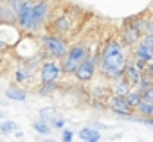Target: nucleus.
I'll return each instance as SVG.
<instances>
[{
    "mask_svg": "<svg viewBox=\"0 0 153 142\" xmlns=\"http://www.w3.org/2000/svg\"><path fill=\"white\" fill-rule=\"evenodd\" d=\"M56 90H58V83H42L40 88H38V94L47 97V95H52Z\"/></svg>",
    "mask_w": 153,
    "mask_h": 142,
    "instance_id": "obj_21",
    "label": "nucleus"
},
{
    "mask_svg": "<svg viewBox=\"0 0 153 142\" xmlns=\"http://www.w3.org/2000/svg\"><path fill=\"white\" fill-rule=\"evenodd\" d=\"M142 40H144V41H146V43H148L151 49H153V33H148V34H146Z\"/></svg>",
    "mask_w": 153,
    "mask_h": 142,
    "instance_id": "obj_28",
    "label": "nucleus"
},
{
    "mask_svg": "<svg viewBox=\"0 0 153 142\" xmlns=\"http://www.w3.org/2000/svg\"><path fill=\"white\" fill-rule=\"evenodd\" d=\"M142 38H144V34H142L140 31H137L131 24H128V25L121 31V40L124 41L126 47H135Z\"/></svg>",
    "mask_w": 153,
    "mask_h": 142,
    "instance_id": "obj_11",
    "label": "nucleus"
},
{
    "mask_svg": "<svg viewBox=\"0 0 153 142\" xmlns=\"http://www.w3.org/2000/svg\"><path fill=\"white\" fill-rule=\"evenodd\" d=\"M13 79H15V83H18V85H25V83H29V81L33 79V74H29L27 70H24L22 67H18V68L15 70V74H13Z\"/></svg>",
    "mask_w": 153,
    "mask_h": 142,
    "instance_id": "obj_15",
    "label": "nucleus"
},
{
    "mask_svg": "<svg viewBox=\"0 0 153 142\" xmlns=\"http://www.w3.org/2000/svg\"><path fill=\"white\" fill-rule=\"evenodd\" d=\"M126 101H128V104H130V106L135 110V108H137V106H139V104L144 101V97H142V94H140L139 90H135V88H133V90H131V92L126 95Z\"/></svg>",
    "mask_w": 153,
    "mask_h": 142,
    "instance_id": "obj_17",
    "label": "nucleus"
},
{
    "mask_svg": "<svg viewBox=\"0 0 153 142\" xmlns=\"http://www.w3.org/2000/svg\"><path fill=\"white\" fill-rule=\"evenodd\" d=\"M149 33H153V15L149 16Z\"/></svg>",
    "mask_w": 153,
    "mask_h": 142,
    "instance_id": "obj_30",
    "label": "nucleus"
},
{
    "mask_svg": "<svg viewBox=\"0 0 153 142\" xmlns=\"http://www.w3.org/2000/svg\"><path fill=\"white\" fill-rule=\"evenodd\" d=\"M42 142H52V140H51V138H47V140H42Z\"/></svg>",
    "mask_w": 153,
    "mask_h": 142,
    "instance_id": "obj_32",
    "label": "nucleus"
},
{
    "mask_svg": "<svg viewBox=\"0 0 153 142\" xmlns=\"http://www.w3.org/2000/svg\"><path fill=\"white\" fill-rule=\"evenodd\" d=\"M51 128H52V124L45 122L43 119H38V121L33 122V129H34L36 133H40V135H49V133H51Z\"/></svg>",
    "mask_w": 153,
    "mask_h": 142,
    "instance_id": "obj_18",
    "label": "nucleus"
},
{
    "mask_svg": "<svg viewBox=\"0 0 153 142\" xmlns=\"http://www.w3.org/2000/svg\"><path fill=\"white\" fill-rule=\"evenodd\" d=\"M6 97L11 99V101H18V103H24L27 99V92L18 88V87H9L6 88Z\"/></svg>",
    "mask_w": 153,
    "mask_h": 142,
    "instance_id": "obj_14",
    "label": "nucleus"
},
{
    "mask_svg": "<svg viewBox=\"0 0 153 142\" xmlns=\"http://www.w3.org/2000/svg\"><path fill=\"white\" fill-rule=\"evenodd\" d=\"M131 59H128L126 45L123 40H110L106 45H103L99 52V68L101 76L105 79H119L124 78V72Z\"/></svg>",
    "mask_w": 153,
    "mask_h": 142,
    "instance_id": "obj_1",
    "label": "nucleus"
},
{
    "mask_svg": "<svg viewBox=\"0 0 153 142\" xmlns=\"http://www.w3.org/2000/svg\"><path fill=\"white\" fill-rule=\"evenodd\" d=\"M72 138H74V131L68 129V128H63L61 129V140L63 142H72Z\"/></svg>",
    "mask_w": 153,
    "mask_h": 142,
    "instance_id": "obj_24",
    "label": "nucleus"
},
{
    "mask_svg": "<svg viewBox=\"0 0 153 142\" xmlns=\"http://www.w3.org/2000/svg\"><path fill=\"white\" fill-rule=\"evenodd\" d=\"M135 112H137L140 117H153V103L142 101V103L135 108Z\"/></svg>",
    "mask_w": 153,
    "mask_h": 142,
    "instance_id": "obj_19",
    "label": "nucleus"
},
{
    "mask_svg": "<svg viewBox=\"0 0 153 142\" xmlns=\"http://www.w3.org/2000/svg\"><path fill=\"white\" fill-rule=\"evenodd\" d=\"M52 128H58V129H63L65 128V119H61L59 115L52 121Z\"/></svg>",
    "mask_w": 153,
    "mask_h": 142,
    "instance_id": "obj_25",
    "label": "nucleus"
},
{
    "mask_svg": "<svg viewBox=\"0 0 153 142\" xmlns=\"http://www.w3.org/2000/svg\"><path fill=\"white\" fill-rule=\"evenodd\" d=\"M40 45H42V50L47 58H52V59H63L68 50H70V45L68 41L65 40V36H59V34H43L40 38Z\"/></svg>",
    "mask_w": 153,
    "mask_h": 142,
    "instance_id": "obj_3",
    "label": "nucleus"
},
{
    "mask_svg": "<svg viewBox=\"0 0 153 142\" xmlns=\"http://www.w3.org/2000/svg\"><path fill=\"white\" fill-rule=\"evenodd\" d=\"M4 2H6V4H9V6H11L15 11H16V7L22 4V0H4Z\"/></svg>",
    "mask_w": 153,
    "mask_h": 142,
    "instance_id": "obj_27",
    "label": "nucleus"
},
{
    "mask_svg": "<svg viewBox=\"0 0 153 142\" xmlns=\"http://www.w3.org/2000/svg\"><path fill=\"white\" fill-rule=\"evenodd\" d=\"M97 63H99V56H92V54H90V56H88V58L78 67V70H76L74 78L78 79L79 83H88V81H92L94 76H96Z\"/></svg>",
    "mask_w": 153,
    "mask_h": 142,
    "instance_id": "obj_6",
    "label": "nucleus"
},
{
    "mask_svg": "<svg viewBox=\"0 0 153 142\" xmlns=\"http://www.w3.org/2000/svg\"><path fill=\"white\" fill-rule=\"evenodd\" d=\"M153 87V76L149 74V72H144L142 74V78H140V81L137 83V87H135V90H139L140 94H144L148 88H151Z\"/></svg>",
    "mask_w": 153,
    "mask_h": 142,
    "instance_id": "obj_16",
    "label": "nucleus"
},
{
    "mask_svg": "<svg viewBox=\"0 0 153 142\" xmlns=\"http://www.w3.org/2000/svg\"><path fill=\"white\" fill-rule=\"evenodd\" d=\"M40 81L42 83H58L65 72H63V67H61V61H56V59H47L42 63L40 70Z\"/></svg>",
    "mask_w": 153,
    "mask_h": 142,
    "instance_id": "obj_5",
    "label": "nucleus"
},
{
    "mask_svg": "<svg viewBox=\"0 0 153 142\" xmlns=\"http://www.w3.org/2000/svg\"><path fill=\"white\" fill-rule=\"evenodd\" d=\"M131 54H133V59H139L144 63H153V49L144 40H140L135 47H131Z\"/></svg>",
    "mask_w": 153,
    "mask_h": 142,
    "instance_id": "obj_10",
    "label": "nucleus"
},
{
    "mask_svg": "<svg viewBox=\"0 0 153 142\" xmlns=\"http://www.w3.org/2000/svg\"><path fill=\"white\" fill-rule=\"evenodd\" d=\"M36 0H22V4L16 7V27L24 33L33 34V11Z\"/></svg>",
    "mask_w": 153,
    "mask_h": 142,
    "instance_id": "obj_4",
    "label": "nucleus"
},
{
    "mask_svg": "<svg viewBox=\"0 0 153 142\" xmlns=\"http://www.w3.org/2000/svg\"><path fill=\"white\" fill-rule=\"evenodd\" d=\"M106 103H108V108H110L115 115H123V117L131 119L133 113H135V110L128 104L126 97H123V95H112Z\"/></svg>",
    "mask_w": 153,
    "mask_h": 142,
    "instance_id": "obj_8",
    "label": "nucleus"
},
{
    "mask_svg": "<svg viewBox=\"0 0 153 142\" xmlns=\"http://www.w3.org/2000/svg\"><path fill=\"white\" fill-rule=\"evenodd\" d=\"M51 31L54 34H59V36H65L68 33H72V18L68 15H61V16H56L51 24H49Z\"/></svg>",
    "mask_w": 153,
    "mask_h": 142,
    "instance_id": "obj_9",
    "label": "nucleus"
},
{
    "mask_svg": "<svg viewBox=\"0 0 153 142\" xmlns=\"http://www.w3.org/2000/svg\"><path fill=\"white\" fill-rule=\"evenodd\" d=\"M83 142H99V140H83Z\"/></svg>",
    "mask_w": 153,
    "mask_h": 142,
    "instance_id": "obj_31",
    "label": "nucleus"
},
{
    "mask_svg": "<svg viewBox=\"0 0 153 142\" xmlns=\"http://www.w3.org/2000/svg\"><path fill=\"white\" fill-rule=\"evenodd\" d=\"M137 121H140V122H144L148 126H153V117H144V119H137Z\"/></svg>",
    "mask_w": 153,
    "mask_h": 142,
    "instance_id": "obj_29",
    "label": "nucleus"
},
{
    "mask_svg": "<svg viewBox=\"0 0 153 142\" xmlns=\"http://www.w3.org/2000/svg\"><path fill=\"white\" fill-rule=\"evenodd\" d=\"M142 74H144V70H142V68H140L133 59H131V61H130V65H128V68H126V72H124V79H126L133 88H135V87H137V83L140 81Z\"/></svg>",
    "mask_w": 153,
    "mask_h": 142,
    "instance_id": "obj_12",
    "label": "nucleus"
},
{
    "mask_svg": "<svg viewBox=\"0 0 153 142\" xmlns=\"http://www.w3.org/2000/svg\"><path fill=\"white\" fill-rule=\"evenodd\" d=\"M58 117V113H56V110L54 108H43V110H40V119H43L45 122H49V124H52V121Z\"/></svg>",
    "mask_w": 153,
    "mask_h": 142,
    "instance_id": "obj_22",
    "label": "nucleus"
},
{
    "mask_svg": "<svg viewBox=\"0 0 153 142\" xmlns=\"http://www.w3.org/2000/svg\"><path fill=\"white\" fill-rule=\"evenodd\" d=\"M79 137H81V140H99L101 133L96 131V129H92V128H83L79 131Z\"/></svg>",
    "mask_w": 153,
    "mask_h": 142,
    "instance_id": "obj_20",
    "label": "nucleus"
},
{
    "mask_svg": "<svg viewBox=\"0 0 153 142\" xmlns=\"http://www.w3.org/2000/svg\"><path fill=\"white\" fill-rule=\"evenodd\" d=\"M51 15V4L49 0H36L34 11H33V34L40 33V29L47 24Z\"/></svg>",
    "mask_w": 153,
    "mask_h": 142,
    "instance_id": "obj_7",
    "label": "nucleus"
},
{
    "mask_svg": "<svg viewBox=\"0 0 153 142\" xmlns=\"http://www.w3.org/2000/svg\"><path fill=\"white\" fill-rule=\"evenodd\" d=\"M16 129H18V124H16L15 121H4L2 124H0V131H2L4 135L13 133V131H16Z\"/></svg>",
    "mask_w": 153,
    "mask_h": 142,
    "instance_id": "obj_23",
    "label": "nucleus"
},
{
    "mask_svg": "<svg viewBox=\"0 0 153 142\" xmlns=\"http://www.w3.org/2000/svg\"><path fill=\"white\" fill-rule=\"evenodd\" d=\"M131 90H133V87L124 78H119V79L110 81V92H112V95H123V97H126Z\"/></svg>",
    "mask_w": 153,
    "mask_h": 142,
    "instance_id": "obj_13",
    "label": "nucleus"
},
{
    "mask_svg": "<svg viewBox=\"0 0 153 142\" xmlns=\"http://www.w3.org/2000/svg\"><path fill=\"white\" fill-rule=\"evenodd\" d=\"M142 97H144V101H149V103H153V87H151V88H148V90L142 94Z\"/></svg>",
    "mask_w": 153,
    "mask_h": 142,
    "instance_id": "obj_26",
    "label": "nucleus"
},
{
    "mask_svg": "<svg viewBox=\"0 0 153 142\" xmlns=\"http://www.w3.org/2000/svg\"><path fill=\"white\" fill-rule=\"evenodd\" d=\"M88 56H90V47H88V43L79 41V43L70 45L68 54H67L63 59H59V61H61V67H63L65 76H74V74H76V70H78V67H79Z\"/></svg>",
    "mask_w": 153,
    "mask_h": 142,
    "instance_id": "obj_2",
    "label": "nucleus"
}]
</instances>
